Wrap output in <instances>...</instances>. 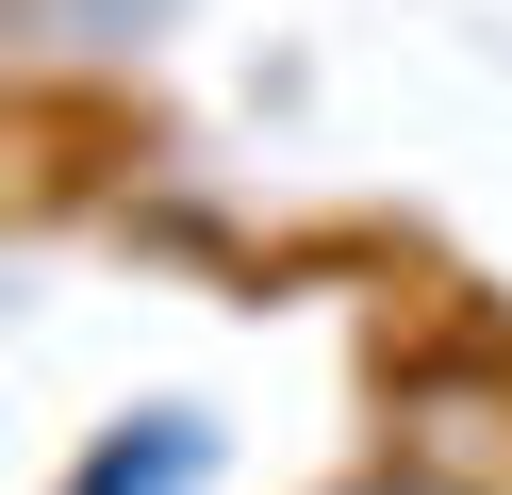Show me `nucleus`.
I'll use <instances>...</instances> for the list:
<instances>
[{
	"label": "nucleus",
	"instance_id": "obj_1",
	"mask_svg": "<svg viewBox=\"0 0 512 495\" xmlns=\"http://www.w3.org/2000/svg\"><path fill=\"white\" fill-rule=\"evenodd\" d=\"M215 479V429L182 413V396H149V413H116L100 446L67 462V495H199Z\"/></svg>",
	"mask_w": 512,
	"mask_h": 495
},
{
	"label": "nucleus",
	"instance_id": "obj_2",
	"mask_svg": "<svg viewBox=\"0 0 512 495\" xmlns=\"http://www.w3.org/2000/svg\"><path fill=\"white\" fill-rule=\"evenodd\" d=\"M364 495H397V479H364Z\"/></svg>",
	"mask_w": 512,
	"mask_h": 495
}]
</instances>
